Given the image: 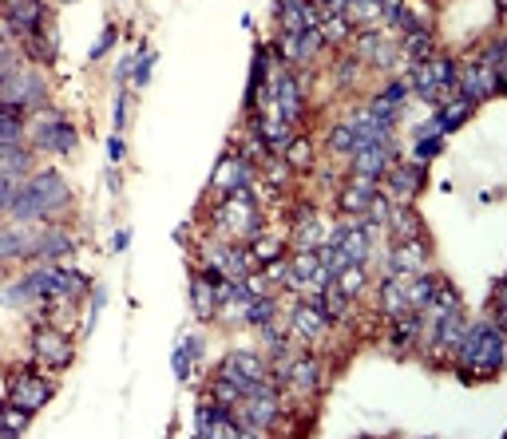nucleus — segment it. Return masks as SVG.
Here are the masks:
<instances>
[{"instance_id":"41","label":"nucleus","mask_w":507,"mask_h":439,"mask_svg":"<svg viewBox=\"0 0 507 439\" xmlns=\"http://www.w3.org/2000/svg\"><path fill=\"white\" fill-rule=\"evenodd\" d=\"M171 364H175V376H178V381H183V384H186V381H191V368H195V356H191V353H186V348H183V345H178V348H175V356H171Z\"/></svg>"},{"instance_id":"30","label":"nucleus","mask_w":507,"mask_h":439,"mask_svg":"<svg viewBox=\"0 0 507 439\" xmlns=\"http://www.w3.org/2000/svg\"><path fill=\"white\" fill-rule=\"evenodd\" d=\"M381 309H385V317H401L404 309V293H401V277L389 273L385 277V285H381Z\"/></svg>"},{"instance_id":"22","label":"nucleus","mask_w":507,"mask_h":439,"mask_svg":"<svg viewBox=\"0 0 507 439\" xmlns=\"http://www.w3.org/2000/svg\"><path fill=\"white\" fill-rule=\"evenodd\" d=\"M357 52H361V59H369V64H376V67H393L396 44H389V40L376 36V32H365L361 40H357Z\"/></svg>"},{"instance_id":"43","label":"nucleus","mask_w":507,"mask_h":439,"mask_svg":"<svg viewBox=\"0 0 507 439\" xmlns=\"http://www.w3.org/2000/svg\"><path fill=\"white\" fill-rule=\"evenodd\" d=\"M20 67V52H13V48H5V52H0V84H5L8 76H13Z\"/></svg>"},{"instance_id":"17","label":"nucleus","mask_w":507,"mask_h":439,"mask_svg":"<svg viewBox=\"0 0 507 439\" xmlns=\"http://www.w3.org/2000/svg\"><path fill=\"white\" fill-rule=\"evenodd\" d=\"M72 254V237L64 229H36V242H32V257L40 265H52L59 257Z\"/></svg>"},{"instance_id":"9","label":"nucleus","mask_w":507,"mask_h":439,"mask_svg":"<svg viewBox=\"0 0 507 439\" xmlns=\"http://www.w3.org/2000/svg\"><path fill=\"white\" fill-rule=\"evenodd\" d=\"M456 87H460L464 99H472V103H480V99H492L503 92V76L492 72V67H484L480 59L468 64L464 72H456Z\"/></svg>"},{"instance_id":"26","label":"nucleus","mask_w":507,"mask_h":439,"mask_svg":"<svg viewBox=\"0 0 507 439\" xmlns=\"http://www.w3.org/2000/svg\"><path fill=\"white\" fill-rule=\"evenodd\" d=\"M242 392H246V384L238 381L234 372H226V368H218V376H214V400L218 404H226V408H234L238 400H242Z\"/></svg>"},{"instance_id":"46","label":"nucleus","mask_w":507,"mask_h":439,"mask_svg":"<svg viewBox=\"0 0 507 439\" xmlns=\"http://www.w3.org/2000/svg\"><path fill=\"white\" fill-rule=\"evenodd\" d=\"M107 155H112V163H119V158H123V139H119V135H112V143H107Z\"/></svg>"},{"instance_id":"20","label":"nucleus","mask_w":507,"mask_h":439,"mask_svg":"<svg viewBox=\"0 0 507 439\" xmlns=\"http://www.w3.org/2000/svg\"><path fill=\"white\" fill-rule=\"evenodd\" d=\"M376 191H381V183H376V178L353 175V183H345V191H341V211L345 214H365V211H369V202L376 198Z\"/></svg>"},{"instance_id":"38","label":"nucleus","mask_w":507,"mask_h":439,"mask_svg":"<svg viewBox=\"0 0 507 439\" xmlns=\"http://www.w3.org/2000/svg\"><path fill=\"white\" fill-rule=\"evenodd\" d=\"M32 301H36V297L28 293V285H24V282L0 289V305H8V309H24V305H32Z\"/></svg>"},{"instance_id":"14","label":"nucleus","mask_w":507,"mask_h":439,"mask_svg":"<svg viewBox=\"0 0 507 439\" xmlns=\"http://www.w3.org/2000/svg\"><path fill=\"white\" fill-rule=\"evenodd\" d=\"M424 265H429V246H424V237H412V242H396L393 246L389 273L412 277V273H424Z\"/></svg>"},{"instance_id":"47","label":"nucleus","mask_w":507,"mask_h":439,"mask_svg":"<svg viewBox=\"0 0 507 439\" xmlns=\"http://www.w3.org/2000/svg\"><path fill=\"white\" fill-rule=\"evenodd\" d=\"M123 115H127V95H119L115 99V131L123 127Z\"/></svg>"},{"instance_id":"23","label":"nucleus","mask_w":507,"mask_h":439,"mask_svg":"<svg viewBox=\"0 0 507 439\" xmlns=\"http://www.w3.org/2000/svg\"><path fill=\"white\" fill-rule=\"evenodd\" d=\"M24 52L32 56V64H52L56 59V36L48 28H36V32L24 36Z\"/></svg>"},{"instance_id":"10","label":"nucleus","mask_w":507,"mask_h":439,"mask_svg":"<svg viewBox=\"0 0 507 439\" xmlns=\"http://www.w3.org/2000/svg\"><path fill=\"white\" fill-rule=\"evenodd\" d=\"M32 356L48 368H64L68 361H72V345H68V336L59 333V328L40 325L32 333Z\"/></svg>"},{"instance_id":"19","label":"nucleus","mask_w":507,"mask_h":439,"mask_svg":"<svg viewBox=\"0 0 507 439\" xmlns=\"http://www.w3.org/2000/svg\"><path fill=\"white\" fill-rule=\"evenodd\" d=\"M285 384H294L297 392H317V384H321V364H317V356H294V361H285Z\"/></svg>"},{"instance_id":"40","label":"nucleus","mask_w":507,"mask_h":439,"mask_svg":"<svg viewBox=\"0 0 507 439\" xmlns=\"http://www.w3.org/2000/svg\"><path fill=\"white\" fill-rule=\"evenodd\" d=\"M115 40H119V28H115V24H107V28H104V36L95 40V48H92V52H87V59H92V64H95V59H104L107 52H112V44H115Z\"/></svg>"},{"instance_id":"5","label":"nucleus","mask_w":507,"mask_h":439,"mask_svg":"<svg viewBox=\"0 0 507 439\" xmlns=\"http://www.w3.org/2000/svg\"><path fill=\"white\" fill-rule=\"evenodd\" d=\"M79 143V131L59 112H44L32 119V147L48 155H72Z\"/></svg>"},{"instance_id":"16","label":"nucleus","mask_w":507,"mask_h":439,"mask_svg":"<svg viewBox=\"0 0 507 439\" xmlns=\"http://www.w3.org/2000/svg\"><path fill=\"white\" fill-rule=\"evenodd\" d=\"M36 229H28L24 222L16 226H0V262H16V257H32Z\"/></svg>"},{"instance_id":"11","label":"nucleus","mask_w":507,"mask_h":439,"mask_svg":"<svg viewBox=\"0 0 507 439\" xmlns=\"http://www.w3.org/2000/svg\"><path fill=\"white\" fill-rule=\"evenodd\" d=\"M266 95H274V115L277 119H285V123H297V119H302V112H305L302 87H297V79L285 72V67L274 76V84H270V92Z\"/></svg>"},{"instance_id":"27","label":"nucleus","mask_w":507,"mask_h":439,"mask_svg":"<svg viewBox=\"0 0 507 439\" xmlns=\"http://www.w3.org/2000/svg\"><path fill=\"white\" fill-rule=\"evenodd\" d=\"M28 424H32V412H28V408H20L13 400L0 408V435H20V432H28Z\"/></svg>"},{"instance_id":"8","label":"nucleus","mask_w":507,"mask_h":439,"mask_svg":"<svg viewBox=\"0 0 507 439\" xmlns=\"http://www.w3.org/2000/svg\"><path fill=\"white\" fill-rule=\"evenodd\" d=\"M218 222L222 226H231L238 237H254L262 234V214L254 211V198H246V194H231V198H222V211H218Z\"/></svg>"},{"instance_id":"24","label":"nucleus","mask_w":507,"mask_h":439,"mask_svg":"<svg viewBox=\"0 0 507 439\" xmlns=\"http://www.w3.org/2000/svg\"><path fill=\"white\" fill-rule=\"evenodd\" d=\"M24 139V112L0 103V147H16Z\"/></svg>"},{"instance_id":"1","label":"nucleus","mask_w":507,"mask_h":439,"mask_svg":"<svg viewBox=\"0 0 507 439\" xmlns=\"http://www.w3.org/2000/svg\"><path fill=\"white\" fill-rule=\"evenodd\" d=\"M503 356H507V341L500 333V325L492 321H475L464 328L460 345H456V361H460V381L472 384L475 376H500L503 368Z\"/></svg>"},{"instance_id":"18","label":"nucleus","mask_w":507,"mask_h":439,"mask_svg":"<svg viewBox=\"0 0 507 439\" xmlns=\"http://www.w3.org/2000/svg\"><path fill=\"white\" fill-rule=\"evenodd\" d=\"M222 368H226V372H234V376H238V381H242L246 388H250L254 381H262V376L270 372L262 356H258V353H250V348H234V353L222 361ZM242 396H246V392H242Z\"/></svg>"},{"instance_id":"37","label":"nucleus","mask_w":507,"mask_h":439,"mask_svg":"<svg viewBox=\"0 0 507 439\" xmlns=\"http://www.w3.org/2000/svg\"><path fill=\"white\" fill-rule=\"evenodd\" d=\"M440 151H444V135H424V139H416L412 158L416 163H429V158H436Z\"/></svg>"},{"instance_id":"12","label":"nucleus","mask_w":507,"mask_h":439,"mask_svg":"<svg viewBox=\"0 0 507 439\" xmlns=\"http://www.w3.org/2000/svg\"><path fill=\"white\" fill-rule=\"evenodd\" d=\"M5 24L24 40L28 32L48 24V4L44 0H5Z\"/></svg>"},{"instance_id":"29","label":"nucleus","mask_w":507,"mask_h":439,"mask_svg":"<svg viewBox=\"0 0 507 439\" xmlns=\"http://www.w3.org/2000/svg\"><path fill=\"white\" fill-rule=\"evenodd\" d=\"M266 67H270V48H258V52H254V64H250V84H246V107L258 103V92H262V79H266Z\"/></svg>"},{"instance_id":"3","label":"nucleus","mask_w":507,"mask_h":439,"mask_svg":"<svg viewBox=\"0 0 507 439\" xmlns=\"http://www.w3.org/2000/svg\"><path fill=\"white\" fill-rule=\"evenodd\" d=\"M238 404H242V416H238L234 424H238V432H242V435L270 432V427L277 424V416H282V392H277V384L270 381V376L254 381Z\"/></svg>"},{"instance_id":"45","label":"nucleus","mask_w":507,"mask_h":439,"mask_svg":"<svg viewBox=\"0 0 507 439\" xmlns=\"http://www.w3.org/2000/svg\"><path fill=\"white\" fill-rule=\"evenodd\" d=\"M127 246H131V229H119V234L112 237V249H115V254H123Z\"/></svg>"},{"instance_id":"32","label":"nucleus","mask_w":507,"mask_h":439,"mask_svg":"<svg viewBox=\"0 0 507 439\" xmlns=\"http://www.w3.org/2000/svg\"><path fill=\"white\" fill-rule=\"evenodd\" d=\"M282 155H285V163H290L294 171H310V166H313V143L305 135H294V143L285 147Z\"/></svg>"},{"instance_id":"49","label":"nucleus","mask_w":507,"mask_h":439,"mask_svg":"<svg viewBox=\"0 0 507 439\" xmlns=\"http://www.w3.org/2000/svg\"><path fill=\"white\" fill-rule=\"evenodd\" d=\"M64 4H76V0H64Z\"/></svg>"},{"instance_id":"44","label":"nucleus","mask_w":507,"mask_h":439,"mask_svg":"<svg viewBox=\"0 0 507 439\" xmlns=\"http://www.w3.org/2000/svg\"><path fill=\"white\" fill-rule=\"evenodd\" d=\"M131 72H135V59H131V56H123V59H119V72H115V79L123 84V79H131Z\"/></svg>"},{"instance_id":"25","label":"nucleus","mask_w":507,"mask_h":439,"mask_svg":"<svg viewBox=\"0 0 507 439\" xmlns=\"http://www.w3.org/2000/svg\"><path fill=\"white\" fill-rule=\"evenodd\" d=\"M191 305H195V317H198V321H211V317L218 313L214 285L206 282V277H198V282L191 285Z\"/></svg>"},{"instance_id":"4","label":"nucleus","mask_w":507,"mask_h":439,"mask_svg":"<svg viewBox=\"0 0 507 439\" xmlns=\"http://www.w3.org/2000/svg\"><path fill=\"white\" fill-rule=\"evenodd\" d=\"M0 103H8V107H20V112H44L48 107V79L40 76V67H24L20 64L13 76L0 84Z\"/></svg>"},{"instance_id":"33","label":"nucleus","mask_w":507,"mask_h":439,"mask_svg":"<svg viewBox=\"0 0 507 439\" xmlns=\"http://www.w3.org/2000/svg\"><path fill=\"white\" fill-rule=\"evenodd\" d=\"M274 313H277V301L270 293L266 297H254V301H246V325H270L274 321Z\"/></svg>"},{"instance_id":"48","label":"nucleus","mask_w":507,"mask_h":439,"mask_svg":"<svg viewBox=\"0 0 507 439\" xmlns=\"http://www.w3.org/2000/svg\"><path fill=\"white\" fill-rule=\"evenodd\" d=\"M337 67H341V72H337V84H345V79L357 76V64H353V59H349V64H337Z\"/></svg>"},{"instance_id":"34","label":"nucleus","mask_w":507,"mask_h":439,"mask_svg":"<svg viewBox=\"0 0 507 439\" xmlns=\"http://www.w3.org/2000/svg\"><path fill=\"white\" fill-rule=\"evenodd\" d=\"M317 301H321V309H325V317H330V321H341L345 309H349V297H345L341 289H333V285H325L321 293H317Z\"/></svg>"},{"instance_id":"6","label":"nucleus","mask_w":507,"mask_h":439,"mask_svg":"<svg viewBox=\"0 0 507 439\" xmlns=\"http://www.w3.org/2000/svg\"><path fill=\"white\" fill-rule=\"evenodd\" d=\"M396 163V143L393 139H376V143H365L349 155V171L361 178H376L381 183L389 175V166Z\"/></svg>"},{"instance_id":"28","label":"nucleus","mask_w":507,"mask_h":439,"mask_svg":"<svg viewBox=\"0 0 507 439\" xmlns=\"http://www.w3.org/2000/svg\"><path fill=\"white\" fill-rule=\"evenodd\" d=\"M365 282H369V277H365V265H341V269L333 273V282H330V285H333V289H341V293L353 301V297L365 289Z\"/></svg>"},{"instance_id":"36","label":"nucleus","mask_w":507,"mask_h":439,"mask_svg":"<svg viewBox=\"0 0 507 439\" xmlns=\"http://www.w3.org/2000/svg\"><path fill=\"white\" fill-rule=\"evenodd\" d=\"M250 254H254V262H258V265H266V262H274V257H285V254H282V242H277V237H262V234H258V237H254V246H250Z\"/></svg>"},{"instance_id":"15","label":"nucleus","mask_w":507,"mask_h":439,"mask_svg":"<svg viewBox=\"0 0 507 439\" xmlns=\"http://www.w3.org/2000/svg\"><path fill=\"white\" fill-rule=\"evenodd\" d=\"M325 328H330V317H325V309H321V301H302L294 309V333L302 336V341H317V336L325 333Z\"/></svg>"},{"instance_id":"31","label":"nucleus","mask_w":507,"mask_h":439,"mask_svg":"<svg viewBox=\"0 0 507 439\" xmlns=\"http://www.w3.org/2000/svg\"><path fill=\"white\" fill-rule=\"evenodd\" d=\"M317 32H321L325 44H345V40L353 36V20L349 16H321Z\"/></svg>"},{"instance_id":"13","label":"nucleus","mask_w":507,"mask_h":439,"mask_svg":"<svg viewBox=\"0 0 507 439\" xmlns=\"http://www.w3.org/2000/svg\"><path fill=\"white\" fill-rule=\"evenodd\" d=\"M52 392L56 388L44 381V376H16L13 381V388H8V400L13 404H20V408H28V412H40L48 400H52Z\"/></svg>"},{"instance_id":"7","label":"nucleus","mask_w":507,"mask_h":439,"mask_svg":"<svg viewBox=\"0 0 507 439\" xmlns=\"http://www.w3.org/2000/svg\"><path fill=\"white\" fill-rule=\"evenodd\" d=\"M424 178H429V171H424V163H393L389 175H385V198H389L393 206H409L416 191L424 186Z\"/></svg>"},{"instance_id":"39","label":"nucleus","mask_w":507,"mask_h":439,"mask_svg":"<svg viewBox=\"0 0 507 439\" xmlns=\"http://www.w3.org/2000/svg\"><path fill=\"white\" fill-rule=\"evenodd\" d=\"M325 242V234H321V226L313 222V218H305L302 229H297V249H317Z\"/></svg>"},{"instance_id":"42","label":"nucleus","mask_w":507,"mask_h":439,"mask_svg":"<svg viewBox=\"0 0 507 439\" xmlns=\"http://www.w3.org/2000/svg\"><path fill=\"white\" fill-rule=\"evenodd\" d=\"M151 67H155V56H151V52H143V56H139V64H135V72H131V79H135L139 87H143L147 79H151Z\"/></svg>"},{"instance_id":"2","label":"nucleus","mask_w":507,"mask_h":439,"mask_svg":"<svg viewBox=\"0 0 507 439\" xmlns=\"http://www.w3.org/2000/svg\"><path fill=\"white\" fill-rule=\"evenodd\" d=\"M68 202H72V186L56 171H40V175H28L16 186V198L8 206V214L16 222H44V218H56Z\"/></svg>"},{"instance_id":"21","label":"nucleus","mask_w":507,"mask_h":439,"mask_svg":"<svg viewBox=\"0 0 507 439\" xmlns=\"http://www.w3.org/2000/svg\"><path fill=\"white\" fill-rule=\"evenodd\" d=\"M385 226L393 229V237H396V242H412V237H424L421 214L412 211V202H409V206H393V211H389V218H385Z\"/></svg>"},{"instance_id":"35","label":"nucleus","mask_w":507,"mask_h":439,"mask_svg":"<svg viewBox=\"0 0 507 439\" xmlns=\"http://www.w3.org/2000/svg\"><path fill=\"white\" fill-rule=\"evenodd\" d=\"M401 48L412 59H429L432 56V32H429V28H421V32H404V44Z\"/></svg>"}]
</instances>
